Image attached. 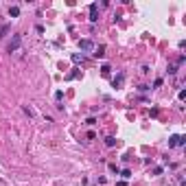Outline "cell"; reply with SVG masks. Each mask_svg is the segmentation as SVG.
Masks as SVG:
<instances>
[{
    "label": "cell",
    "instance_id": "5bb4252c",
    "mask_svg": "<svg viewBox=\"0 0 186 186\" xmlns=\"http://www.w3.org/2000/svg\"><path fill=\"white\" fill-rule=\"evenodd\" d=\"M61 96H64V92H61V90H57V92H55V99H57V101H61Z\"/></svg>",
    "mask_w": 186,
    "mask_h": 186
},
{
    "label": "cell",
    "instance_id": "277c9868",
    "mask_svg": "<svg viewBox=\"0 0 186 186\" xmlns=\"http://www.w3.org/2000/svg\"><path fill=\"white\" fill-rule=\"evenodd\" d=\"M96 20H99V5L92 2L90 5V22H96Z\"/></svg>",
    "mask_w": 186,
    "mask_h": 186
},
{
    "label": "cell",
    "instance_id": "4fadbf2b",
    "mask_svg": "<svg viewBox=\"0 0 186 186\" xmlns=\"http://www.w3.org/2000/svg\"><path fill=\"white\" fill-rule=\"evenodd\" d=\"M77 77H79V72H77V70H74V72H70V74H68V77H66V79H68V81H70V79H77Z\"/></svg>",
    "mask_w": 186,
    "mask_h": 186
},
{
    "label": "cell",
    "instance_id": "8992f818",
    "mask_svg": "<svg viewBox=\"0 0 186 186\" xmlns=\"http://www.w3.org/2000/svg\"><path fill=\"white\" fill-rule=\"evenodd\" d=\"M92 55H94V57H103V55H105V46L101 44L99 48H94V53H92Z\"/></svg>",
    "mask_w": 186,
    "mask_h": 186
},
{
    "label": "cell",
    "instance_id": "5b68a950",
    "mask_svg": "<svg viewBox=\"0 0 186 186\" xmlns=\"http://www.w3.org/2000/svg\"><path fill=\"white\" fill-rule=\"evenodd\" d=\"M123 81H125V74H116V77H114L112 79V85H114V88H121V85H123Z\"/></svg>",
    "mask_w": 186,
    "mask_h": 186
},
{
    "label": "cell",
    "instance_id": "3957f363",
    "mask_svg": "<svg viewBox=\"0 0 186 186\" xmlns=\"http://www.w3.org/2000/svg\"><path fill=\"white\" fill-rule=\"evenodd\" d=\"M184 142H186V136H177L175 134V136L169 138V147H182Z\"/></svg>",
    "mask_w": 186,
    "mask_h": 186
},
{
    "label": "cell",
    "instance_id": "9a60e30c",
    "mask_svg": "<svg viewBox=\"0 0 186 186\" xmlns=\"http://www.w3.org/2000/svg\"><path fill=\"white\" fill-rule=\"evenodd\" d=\"M110 171H112V173H121V171H118V167H116V164H110Z\"/></svg>",
    "mask_w": 186,
    "mask_h": 186
},
{
    "label": "cell",
    "instance_id": "ba28073f",
    "mask_svg": "<svg viewBox=\"0 0 186 186\" xmlns=\"http://www.w3.org/2000/svg\"><path fill=\"white\" fill-rule=\"evenodd\" d=\"M9 15H11V18H18V15H20V7H11V9H9Z\"/></svg>",
    "mask_w": 186,
    "mask_h": 186
},
{
    "label": "cell",
    "instance_id": "8fae6325",
    "mask_svg": "<svg viewBox=\"0 0 186 186\" xmlns=\"http://www.w3.org/2000/svg\"><path fill=\"white\" fill-rule=\"evenodd\" d=\"M110 70H112V68H110L107 64H103V66H101V72L105 74V77H107V74H110Z\"/></svg>",
    "mask_w": 186,
    "mask_h": 186
},
{
    "label": "cell",
    "instance_id": "9c48e42d",
    "mask_svg": "<svg viewBox=\"0 0 186 186\" xmlns=\"http://www.w3.org/2000/svg\"><path fill=\"white\" fill-rule=\"evenodd\" d=\"M105 145H107V147H114V145H116V138H114V136H107V138H105Z\"/></svg>",
    "mask_w": 186,
    "mask_h": 186
},
{
    "label": "cell",
    "instance_id": "30bf717a",
    "mask_svg": "<svg viewBox=\"0 0 186 186\" xmlns=\"http://www.w3.org/2000/svg\"><path fill=\"white\" fill-rule=\"evenodd\" d=\"M72 61H74V64H81V61H83V55L74 53V55H72Z\"/></svg>",
    "mask_w": 186,
    "mask_h": 186
},
{
    "label": "cell",
    "instance_id": "7a4b0ae2",
    "mask_svg": "<svg viewBox=\"0 0 186 186\" xmlns=\"http://www.w3.org/2000/svg\"><path fill=\"white\" fill-rule=\"evenodd\" d=\"M79 50L92 53V50H94V42H92V39H79Z\"/></svg>",
    "mask_w": 186,
    "mask_h": 186
},
{
    "label": "cell",
    "instance_id": "52a82bcc",
    "mask_svg": "<svg viewBox=\"0 0 186 186\" xmlns=\"http://www.w3.org/2000/svg\"><path fill=\"white\" fill-rule=\"evenodd\" d=\"M9 31H11V24H5V26H0V39L5 37V35L9 33Z\"/></svg>",
    "mask_w": 186,
    "mask_h": 186
},
{
    "label": "cell",
    "instance_id": "6da1fadb",
    "mask_svg": "<svg viewBox=\"0 0 186 186\" xmlns=\"http://www.w3.org/2000/svg\"><path fill=\"white\" fill-rule=\"evenodd\" d=\"M20 44H22V35H13L11 42L7 44V50H9V53H15V50L20 48Z\"/></svg>",
    "mask_w": 186,
    "mask_h": 186
},
{
    "label": "cell",
    "instance_id": "7c38bea8",
    "mask_svg": "<svg viewBox=\"0 0 186 186\" xmlns=\"http://www.w3.org/2000/svg\"><path fill=\"white\" fill-rule=\"evenodd\" d=\"M121 175L125 177V180H129V177H132V171H129V169H125V171H121Z\"/></svg>",
    "mask_w": 186,
    "mask_h": 186
}]
</instances>
